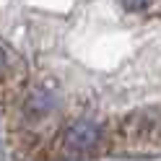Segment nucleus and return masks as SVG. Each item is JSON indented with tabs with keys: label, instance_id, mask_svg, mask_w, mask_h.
<instances>
[{
	"label": "nucleus",
	"instance_id": "nucleus-1",
	"mask_svg": "<svg viewBox=\"0 0 161 161\" xmlns=\"http://www.w3.org/2000/svg\"><path fill=\"white\" fill-rule=\"evenodd\" d=\"M102 143V133L94 122H73L65 133V148L70 153H91Z\"/></svg>",
	"mask_w": 161,
	"mask_h": 161
},
{
	"label": "nucleus",
	"instance_id": "nucleus-2",
	"mask_svg": "<svg viewBox=\"0 0 161 161\" xmlns=\"http://www.w3.org/2000/svg\"><path fill=\"white\" fill-rule=\"evenodd\" d=\"M153 0H122V5L127 8V11H143V8H148Z\"/></svg>",
	"mask_w": 161,
	"mask_h": 161
},
{
	"label": "nucleus",
	"instance_id": "nucleus-3",
	"mask_svg": "<svg viewBox=\"0 0 161 161\" xmlns=\"http://www.w3.org/2000/svg\"><path fill=\"white\" fill-rule=\"evenodd\" d=\"M3 70H5V55H3V49H0V75H3Z\"/></svg>",
	"mask_w": 161,
	"mask_h": 161
}]
</instances>
